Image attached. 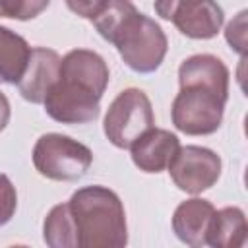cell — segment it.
Here are the masks:
<instances>
[{
  "instance_id": "9a60e30c",
  "label": "cell",
  "mask_w": 248,
  "mask_h": 248,
  "mask_svg": "<svg viewBox=\"0 0 248 248\" xmlns=\"http://www.w3.org/2000/svg\"><path fill=\"white\" fill-rule=\"evenodd\" d=\"M29 54V43L16 31L0 25V83L16 85L27 68Z\"/></svg>"
},
{
  "instance_id": "5bb4252c",
  "label": "cell",
  "mask_w": 248,
  "mask_h": 248,
  "mask_svg": "<svg viewBox=\"0 0 248 248\" xmlns=\"http://www.w3.org/2000/svg\"><path fill=\"white\" fill-rule=\"evenodd\" d=\"M248 234V225L244 211L240 207H223L213 213L207 234H205V244L213 248H240L246 242Z\"/></svg>"
},
{
  "instance_id": "8fae6325",
  "label": "cell",
  "mask_w": 248,
  "mask_h": 248,
  "mask_svg": "<svg viewBox=\"0 0 248 248\" xmlns=\"http://www.w3.org/2000/svg\"><path fill=\"white\" fill-rule=\"evenodd\" d=\"M60 78L78 81L103 97L110 76L108 66L101 54L87 48H74L60 62Z\"/></svg>"
},
{
  "instance_id": "277c9868",
  "label": "cell",
  "mask_w": 248,
  "mask_h": 248,
  "mask_svg": "<svg viewBox=\"0 0 248 248\" xmlns=\"http://www.w3.org/2000/svg\"><path fill=\"white\" fill-rule=\"evenodd\" d=\"M153 124L155 114L149 97L141 89L128 87L110 103L105 114L103 130L114 147L128 149L143 132L153 128Z\"/></svg>"
},
{
  "instance_id": "30bf717a",
  "label": "cell",
  "mask_w": 248,
  "mask_h": 248,
  "mask_svg": "<svg viewBox=\"0 0 248 248\" xmlns=\"http://www.w3.org/2000/svg\"><path fill=\"white\" fill-rule=\"evenodd\" d=\"M178 147L180 141L172 132L163 128H149L130 145V151L132 161L140 170L157 174L169 167Z\"/></svg>"
},
{
  "instance_id": "52a82bcc",
  "label": "cell",
  "mask_w": 248,
  "mask_h": 248,
  "mask_svg": "<svg viewBox=\"0 0 248 248\" xmlns=\"http://www.w3.org/2000/svg\"><path fill=\"white\" fill-rule=\"evenodd\" d=\"M101 95L87 89L85 85L58 78V81L46 93L43 105L45 112L62 124H87L93 122L101 112Z\"/></svg>"
},
{
  "instance_id": "ba28073f",
  "label": "cell",
  "mask_w": 248,
  "mask_h": 248,
  "mask_svg": "<svg viewBox=\"0 0 248 248\" xmlns=\"http://www.w3.org/2000/svg\"><path fill=\"white\" fill-rule=\"evenodd\" d=\"M60 54L46 46H35L31 48L27 68L17 81V89L21 97L29 103H43L50 87L60 78Z\"/></svg>"
},
{
  "instance_id": "603a6c76",
  "label": "cell",
  "mask_w": 248,
  "mask_h": 248,
  "mask_svg": "<svg viewBox=\"0 0 248 248\" xmlns=\"http://www.w3.org/2000/svg\"><path fill=\"white\" fill-rule=\"evenodd\" d=\"M8 122H10V101L0 91V132L8 126Z\"/></svg>"
},
{
  "instance_id": "5b68a950",
  "label": "cell",
  "mask_w": 248,
  "mask_h": 248,
  "mask_svg": "<svg viewBox=\"0 0 248 248\" xmlns=\"http://www.w3.org/2000/svg\"><path fill=\"white\" fill-rule=\"evenodd\" d=\"M225 103L227 97L213 89L200 85L180 87L170 107L172 124L188 136H209L217 132L223 122Z\"/></svg>"
},
{
  "instance_id": "44dd1931",
  "label": "cell",
  "mask_w": 248,
  "mask_h": 248,
  "mask_svg": "<svg viewBox=\"0 0 248 248\" xmlns=\"http://www.w3.org/2000/svg\"><path fill=\"white\" fill-rule=\"evenodd\" d=\"M64 2L70 8V12L85 19H91L105 4V0H64Z\"/></svg>"
},
{
  "instance_id": "7c38bea8",
  "label": "cell",
  "mask_w": 248,
  "mask_h": 248,
  "mask_svg": "<svg viewBox=\"0 0 248 248\" xmlns=\"http://www.w3.org/2000/svg\"><path fill=\"white\" fill-rule=\"evenodd\" d=\"M213 213V203L203 198H192L182 202L172 213V231L176 238L194 248L205 246V234Z\"/></svg>"
},
{
  "instance_id": "7402d4cb",
  "label": "cell",
  "mask_w": 248,
  "mask_h": 248,
  "mask_svg": "<svg viewBox=\"0 0 248 248\" xmlns=\"http://www.w3.org/2000/svg\"><path fill=\"white\" fill-rule=\"evenodd\" d=\"M182 0H155V14L161 17V19H167V21H170V17H172V12H174V8L180 4Z\"/></svg>"
},
{
  "instance_id": "9c48e42d",
  "label": "cell",
  "mask_w": 248,
  "mask_h": 248,
  "mask_svg": "<svg viewBox=\"0 0 248 248\" xmlns=\"http://www.w3.org/2000/svg\"><path fill=\"white\" fill-rule=\"evenodd\" d=\"M170 21L184 37L205 41L219 33L225 14L215 0H182L174 8Z\"/></svg>"
},
{
  "instance_id": "8992f818",
  "label": "cell",
  "mask_w": 248,
  "mask_h": 248,
  "mask_svg": "<svg viewBox=\"0 0 248 248\" xmlns=\"http://www.w3.org/2000/svg\"><path fill=\"white\" fill-rule=\"evenodd\" d=\"M167 169L178 190L202 194L219 180L221 157L213 149L202 145H184L176 149Z\"/></svg>"
},
{
  "instance_id": "6da1fadb",
  "label": "cell",
  "mask_w": 248,
  "mask_h": 248,
  "mask_svg": "<svg viewBox=\"0 0 248 248\" xmlns=\"http://www.w3.org/2000/svg\"><path fill=\"white\" fill-rule=\"evenodd\" d=\"M78 229V248H122L128 242L126 211L116 192L107 186H83L70 198Z\"/></svg>"
},
{
  "instance_id": "ffe728a7",
  "label": "cell",
  "mask_w": 248,
  "mask_h": 248,
  "mask_svg": "<svg viewBox=\"0 0 248 248\" xmlns=\"http://www.w3.org/2000/svg\"><path fill=\"white\" fill-rule=\"evenodd\" d=\"M225 39L231 45V48L236 50L244 58L246 54V12L244 10L227 25Z\"/></svg>"
},
{
  "instance_id": "4fadbf2b",
  "label": "cell",
  "mask_w": 248,
  "mask_h": 248,
  "mask_svg": "<svg viewBox=\"0 0 248 248\" xmlns=\"http://www.w3.org/2000/svg\"><path fill=\"white\" fill-rule=\"evenodd\" d=\"M229 68L223 64L221 58L213 54H194L186 58L178 68V83L180 87L186 85H200L213 89L215 93L229 99Z\"/></svg>"
},
{
  "instance_id": "2e32d148",
  "label": "cell",
  "mask_w": 248,
  "mask_h": 248,
  "mask_svg": "<svg viewBox=\"0 0 248 248\" xmlns=\"http://www.w3.org/2000/svg\"><path fill=\"white\" fill-rule=\"evenodd\" d=\"M43 240L50 248H78V229L68 202L54 205L45 217Z\"/></svg>"
},
{
  "instance_id": "7a4b0ae2",
  "label": "cell",
  "mask_w": 248,
  "mask_h": 248,
  "mask_svg": "<svg viewBox=\"0 0 248 248\" xmlns=\"http://www.w3.org/2000/svg\"><path fill=\"white\" fill-rule=\"evenodd\" d=\"M124 64L138 74L155 72L165 60L169 41L161 25L145 14L130 16L110 41Z\"/></svg>"
},
{
  "instance_id": "d6986e66",
  "label": "cell",
  "mask_w": 248,
  "mask_h": 248,
  "mask_svg": "<svg viewBox=\"0 0 248 248\" xmlns=\"http://www.w3.org/2000/svg\"><path fill=\"white\" fill-rule=\"evenodd\" d=\"M17 207V192L6 174H0V227L12 221Z\"/></svg>"
},
{
  "instance_id": "e0dca14e",
  "label": "cell",
  "mask_w": 248,
  "mask_h": 248,
  "mask_svg": "<svg viewBox=\"0 0 248 248\" xmlns=\"http://www.w3.org/2000/svg\"><path fill=\"white\" fill-rule=\"evenodd\" d=\"M138 10L130 0H105L103 8L91 17L93 27L105 41H112L116 31L122 27V23L134 16Z\"/></svg>"
},
{
  "instance_id": "3957f363",
  "label": "cell",
  "mask_w": 248,
  "mask_h": 248,
  "mask_svg": "<svg viewBox=\"0 0 248 248\" xmlns=\"http://www.w3.org/2000/svg\"><path fill=\"white\" fill-rule=\"evenodd\" d=\"M91 163V149L64 134H43L33 145V165L37 172L48 180H79L87 174Z\"/></svg>"
},
{
  "instance_id": "ac0fdd59",
  "label": "cell",
  "mask_w": 248,
  "mask_h": 248,
  "mask_svg": "<svg viewBox=\"0 0 248 248\" xmlns=\"http://www.w3.org/2000/svg\"><path fill=\"white\" fill-rule=\"evenodd\" d=\"M48 4L50 0H0V17L27 21L41 16Z\"/></svg>"
}]
</instances>
